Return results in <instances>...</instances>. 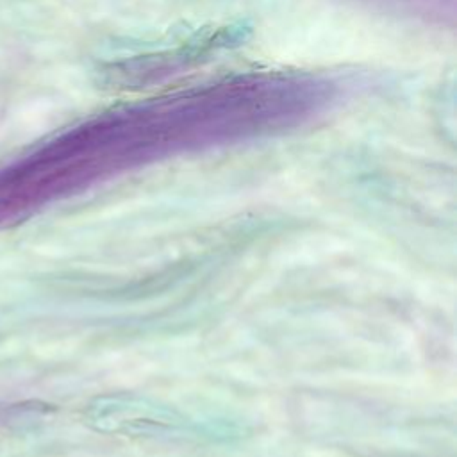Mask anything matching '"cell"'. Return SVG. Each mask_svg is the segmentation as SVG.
<instances>
[{
    "label": "cell",
    "instance_id": "obj_2",
    "mask_svg": "<svg viewBox=\"0 0 457 457\" xmlns=\"http://www.w3.org/2000/svg\"><path fill=\"white\" fill-rule=\"evenodd\" d=\"M384 2L387 5H393L402 11H409L414 14H436L441 16L443 12V2L445 0H375Z\"/></svg>",
    "mask_w": 457,
    "mask_h": 457
},
{
    "label": "cell",
    "instance_id": "obj_1",
    "mask_svg": "<svg viewBox=\"0 0 457 457\" xmlns=\"http://www.w3.org/2000/svg\"><path fill=\"white\" fill-rule=\"evenodd\" d=\"M91 420L102 430L129 436H180L193 434V423L170 407L145 398H109L95 407Z\"/></svg>",
    "mask_w": 457,
    "mask_h": 457
}]
</instances>
